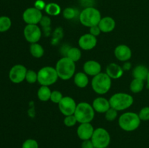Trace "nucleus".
<instances>
[{"label": "nucleus", "mask_w": 149, "mask_h": 148, "mask_svg": "<svg viewBox=\"0 0 149 148\" xmlns=\"http://www.w3.org/2000/svg\"><path fill=\"white\" fill-rule=\"evenodd\" d=\"M102 67L100 62L95 60H88L84 62L83 65L84 72L90 76H95L101 73Z\"/></svg>", "instance_id": "dca6fc26"}, {"label": "nucleus", "mask_w": 149, "mask_h": 148, "mask_svg": "<svg viewBox=\"0 0 149 148\" xmlns=\"http://www.w3.org/2000/svg\"><path fill=\"white\" fill-rule=\"evenodd\" d=\"M145 81L142 80L134 78L130 83V89L134 94H138V93L141 92L143 90L144 86H145Z\"/></svg>", "instance_id": "a878e982"}, {"label": "nucleus", "mask_w": 149, "mask_h": 148, "mask_svg": "<svg viewBox=\"0 0 149 148\" xmlns=\"http://www.w3.org/2000/svg\"><path fill=\"white\" fill-rule=\"evenodd\" d=\"M39 24L44 28H49L51 25V19L49 16H42V19H41Z\"/></svg>", "instance_id": "f704fd0d"}, {"label": "nucleus", "mask_w": 149, "mask_h": 148, "mask_svg": "<svg viewBox=\"0 0 149 148\" xmlns=\"http://www.w3.org/2000/svg\"><path fill=\"white\" fill-rule=\"evenodd\" d=\"M69 58L73 62H76L79 60L81 57V51L79 48L70 47L65 52V56Z\"/></svg>", "instance_id": "5701e85b"}, {"label": "nucleus", "mask_w": 149, "mask_h": 148, "mask_svg": "<svg viewBox=\"0 0 149 148\" xmlns=\"http://www.w3.org/2000/svg\"><path fill=\"white\" fill-rule=\"evenodd\" d=\"M97 26L103 33H110L116 28V21L113 17L106 16L102 17Z\"/></svg>", "instance_id": "a211bd4d"}, {"label": "nucleus", "mask_w": 149, "mask_h": 148, "mask_svg": "<svg viewBox=\"0 0 149 148\" xmlns=\"http://www.w3.org/2000/svg\"><path fill=\"white\" fill-rule=\"evenodd\" d=\"M74 82L75 85L79 88H85L89 84L88 75L84 72L77 73L74 76Z\"/></svg>", "instance_id": "412c9836"}, {"label": "nucleus", "mask_w": 149, "mask_h": 148, "mask_svg": "<svg viewBox=\"0 0 149 148\" xmlns=\"http://www.w3.org/2000/svg\"><path fill=\"white\" fill-rule=\"evenodd\" d=\"M141 120L138 113L133 112H127L119 118L118 123L122 130L125 131H133L138 129L141 125Z\"/></svg>", "instance_id": "7ed1b4c3"}, {"label": "nucleus", "mask_w": 149, "mask_h": 148, "mask_svg": "<svg viewBox=\"0 0 149 148\" xmlns=\"http://www.w3.org/2000/svg\"><path fill=\"white\" fill-rule=\"evenodd\" d=\"M101 33V30H100V28L98 27V26H95L93 27L90 28V34L93 35L94 36L97 37V36L100 34Z\"/></svg>", "instance_id": "e433bc0d"}, {"label": "nucleus", "mask_w": 149, "mask_h": 148, "mask_svg": "<svg viewBox=\"0 0 149 148\" xmlns=\"http://www.w3.org/2000/svg\"><path fill=\"white\" fill-rule=\"evenodd\" d=\"M42 12L41 10L33 7H29L23 13V20L27 25H37L42 19Z\"/></svg>", "instance_id": "9b49d317"}, {"label": "nucleus", "mask_w": 149, "mask_h": 148, "mask_svg": "<svg viewBox=\"0 0 149 148\" xmlns=\"http://www.w3.org/2000/svg\"><path fill=\"white\" fill-rule=\"evenodd\" d=\"M27 68L23 65L17 64L11 68L9 72V78L14 84H20L26 80Z\"/></svg>", "instance_id": "9d476101"}, {"label": "nucleus", "mask_w": 149, "mask_h": 148, "mask_svg": "<svg viewBox=\"0 0 149 148\" xmlns=\"http://www.w3.org/2000/svg\"><path fill=\"white\" fill-rule=\"evenodd\" d=\"M95 110L90 103L81 102L77 104L74 115L79 123H91L95 118Z\"/></svg>", "instance_id": "423d86ee"}, {"label": "nucleus", "mask_w": 149, "mask_h": 148, "mask_svg": "<svg viewBox=\"0 0 149 148\" xmlns=\"http://www.w3.org/2000/svg\"><path fill=\"white\" fill-rule=\"evenodd\" d=\"M149 72V69L144 65H138L133 68L132 71V76L134 78L146 81L147 76Z\"/></svg>", "instance_id": "aec40b11"}, {"label": "nucleus", "mask_w": 149, "mask_h": 148, "mask_svg": "<svg viewBox=\"0 0 149 148\" xmlns=\"http://www.w3.org/2000/svg\"><path fill=\"white\" fill-rule=\"evenodd\" d=\"M131 68H132V63L131 62H130L129 61L124 62L123 65H122V69L124 70V71H130Z\"/></svg>", "instance_id": "58836bf2"}, {"label": "nucleus", "mask_w": 149, "mask_h": 148, "mask_svg": "<svg viewBox=\"0 0 149 148\" xmlns=\"http://www.w3.org/2000/svg\"><path fill=\"white\" fill-rule=\"evenodd\" d=\"M92 105L95 111L99 113H105L111 107L109 100L102 97L95 99Z\"/></svg>", "instance_id": "f3484780"}, {"label": "nucleus", "mask_w": 149, "mask_h": 148, "mask_svg": "<svg viewBox=\"0 0 149 148\" xmlns=\"http://www.w3.org/2000/svg\"><path fill=\"white\" fill-rule=\"evenodd\" d=\"M38 82L41 86L52 85L57 82L59 78L55 68L51 66H45L41 68L37 73Z\"/></svg>", "instance_id": "0eeeda50"}, {"label": "nucleus", "mask_w": 149, "mask_h": 148, "mask_svg": "<svg viewBox=\"0 0 149 148\" xmlns=\"http://www.w3.org/2000/svg\"><path fill=\"white\" fill-rule=\"evenodd\" d=\"M132 50L125 44H119L115 48L114 55L118 60L121 62H127L132 57Z\"/></svg>", "instance_id": "2eb2a0df"}, {"label": "nucleus", "mask_w": 149, "mask_h": 148, "mask_svg": "<svg viewBox=\"0 0 149 148\" xmlns=\"http://www.w3.org/2000/svg\"><path fill=\"white\" fill-rule=\"evenodd\" d=\"M23 35L25 39L30 44L38 43L42 37V30L38 25H26Z\"/></svg>", "instance_id": "1a4fd4ad"}, {"label": "nucleus", "mask_w": 149, "mask_h": 148, "mask_svg": "<svg viewBox=\"0 0 149 148\" xmlns=\"http://www.w3.org/2000/svg\"><path fill=\"white\" fill-rule=\"evenodd\" d=\"M95 129L91 123H80L77 130V133L78 137L81 140H88L91 139L94 133Z\"/></svg>", "instance_id": "4468645a"}, {"label": "nucleus", "mask_w": 149, "mask_h": 148, "mask_svg": "<svg viewBox=\"0 0 149 148\" xmlns=\"http://www.w3.org/2000/svg\"><path fill=\"white\" fill-rule=\"evenodd\" d=\"M52 91L47 86H41L37 91V97L40 101L47 102L50 100Z\"/></svg>", "instance_id": "4be33fe9"}, {"label": "nucleus", "mask_w": 149, "mask_h": 148, "mask_svg": "<svg viewBox=\"0 0 149 148\" xmlns=\"http://www.w3.org/2000/svg\"><path fill=\"white\" fill-rule=\"evenodd\" d=\"M63 15V17L67 20H72L77 15V11L76 9L73 7H66L64 9Z\"/></svg>", "instance_id": "cd10ccee"}, {"label": "nucleus", "mask_w": 149, "mask_h": 148, "mask_svg": "<svg viewBox=\"0 0 149 148\" xmlns=\"http://www.w3.org/2000/svg\"><path fill=\"white\" fill-rule=\"evenodd\" d=\"M47 4L43 1V0H36L34 3V7L38 9L39 10L42 11V10H45V7H46Z\"/></svg>", "instance_id": "c9c22d12"}, {"label": "nucleus", "mask_w": 149, "mask_h": 148, "mask_svg": "<svg viewBox=\"0 0 149 148\" xmlns=\"http://www.w3.org/2000/svg\"><path fill=\"white\" fill-rule=\"evenodd\" d=\"M12 26V20L7 16H0V33L7 31Z\"/></svg>", "instance_id": "bb28decb"}, {"label": "nucleus", "mask_w": 149, "mask_h": 148, "mask_svg": "<svg viewBox=\"0 0 149 148\" xmlns=\"http://www.w3.org/2000/svg\"><path fill=\"white\" fill-rule=\"evenodd\" d=\"M29 50H30L31 55L35 58L42 57L45 54V49H44L43 46L39 44V43L31 44Z\"/></svg>", "instance_id": "b1692460"}, {"label": "nucleus", "mask_w": 149, "mask_h": 148, "mask_svg": "<svg viewBox=\"0 0 149 148\" xmlns=\"http://www.w3.org/2000/svg\"><path fill=\"white\" fill-rule=\"evenodd\" d=\"M101 14L97 9L93 7H87L81 10L79 19L81 24L86 27L91 28L97 26L101 20Z\"/></svg>", "instance_id": "f03ea898"}, {"label": "nucleus", "mask_w": 149, "mask_h": 148, "mask_svg": "<svg viewBox=\"0 0 149 148\" xmlns=\"http://www.w3.org/2000/svg\"><path fill=\"white\" fill-rule=\"evenodd\" d=\"M140 118H141V121H148L149 120V107L146 106L140 110L139 113H138Z\"/></svg>", "instance_id": "72a5a7b5"}, {"label": "nucleus", "mask_w": 149, "mask_h": 148, "mask_svg": "<svg viewBox=\"0 0 149 148\" xmlns=\"http://www.w3.org/2000/svg\"><path fill=\"white\" fill-rule=\"evenodd\" d=\"M111 78L106 73H100L93 78L91 82L93 91L97 94L103 95L109 91L111 87Z\"/></svg>", "instance_id": "39448f33"}, {"label": "nucleus", "mask_w": 149, "mask_h": 148, "mask_svg": "<svg viewBox=\"0 0 149 148\" xmlns=\"http://www.w3.org/2000/svg\"><path fill=\"white\" fill-rule=\"evenodd\" d=\"M22 148H39V143L33 139H28L23 142Z\"/></svg>", "instance_id": "2f4dec72"}, {"label": "nucleus", "mask_w": 149, "mask_h": 148, "mask_svg": "<svg viewBox=\"0 0 149 148\" xmlns=\"http://www.w3.org/2000/svg\"><path fill=\"white\" fill-rule=\"evenodd\" d=\"M63 123L65 124V126L67 127H73V126H75L77 124V118H76L75 115H68L65 116V118H64Z\"/></svg>", "instance_id": "473e14b6"}, {"label": "nucleus", "mask_w": 149, "mask_h": 148, "mask_svg": "<svg viewBox=\"0 0 149 148\" xmlns=\"http://www.w3.org/2000/svg\"><path fill=\"white\" fill-rule=\"evenodd\" d=\"M97 43V38L93 35L89 33H84L82 36H80L78 41L79 46L81 48V49L85 51L91 50L94 49L96 46Z\"/></svg>", "instance_id": "ddd939ff"}, {"label": "nucleus", "mask_w": 149, "mask_h": 148, "mask_svg": "<svg viewBox=\"0 0 149 148\" xmlns=\"http://www.w3.org/2000/svg\"><path fill=\"white\" fill-rule=\"evenodd\" d=\"M106 73L111 79H119L123 75L124 70L122 67L118 64L112 62L107 66L106 70Z\"/></svg>", "instance_id": "6ab92c4d"}, {"label": "nucleus", "mask_w": 149, "mask_h": 148, "mask_svg": "<svg viewBox=\"0 0 149 148\" xmlns=\"http://www.w3.org/2000/svg\"><path fill=\"white\" fill-rule=\"evenodd\" d=\"M45 12L49 16H57L61 12V8L59 4L55 2H50L47 4L45 8Z\"/></svg>", "instance_id": "393cba45"}, {"label": "nucleus", "mask_w": 149, "mask_h": 148, "mask_svg": "<svg viewBox=\"0 0 149 148\" xmlns=\"http://www.w3.org/2000/svg\"><path fill=\"white\" fill-rule=\"evenodd\" d=\"M91 141L95 148L109 147L111 142L110 133L104 128H97L95 129Z\"/></svg>", "instance_id": "6e6552de"}, {"label": "nucleus", "mask_w": 149, "mask_h": 148, "mask_svg": "<svg viewBox=\"0 0 149 148\" xmlns=\"http://www.w3.org/2000/svg\"><path fill=\"white\" fill-rule=\"evenodd\" d=\"M55 69L59 78L67 81L75 75L76 64L67 57H63L57 62Z\"/></svg>", "instance_id": "f257e3e1"}, {"label": "nucleus", "mask_w": 149, "mask_h": 148, "mask_svg": "<svg viewBox=\"0 0 149 148\" xmlns=\"http://www.w3.org/2000/svg\"><path fill=\"white\" fill-rule=\"evenodd\" d=\"M111 107L117 111H122L133 104L134 99L132 95L125 92H118L113 94L109 99Z\"/></svg>", "instance_id": "20e7f679"}, {"label": "nucleus", "mask_w": 149, "mask_h": 148, "mask_svg": "<svg viewBox=\"0 0 149 148\" xmlns=\"http://www.w3.org/2000/svg\"><path fill=\"white\" fill-rule=\"evenodd\" d=\"M81 148H95L92 142L91 139L83 141L81 143Z\"/></svg>", "instance_id": "4c0bfd02"}, {"label": "nucleus", "mask_w": 149, "mask_h": 148, "mask_svg": "<svg viewBox=\"0 0 149 148\" xmlns=\"http://www.w3.org/2000/svg\"><path fill=\"white\" fill-rule=\"evenodd\" d=\"M26 81L29 84H34L38 81V74L33 70H28L26 75Z\"/></svg>", "instance_id": "c85d7f7f"}, {"label": "nucleus", "mask_w": 149, "mask_h": 148, "mask_svg": "<svg viewBox=\"0 0 149 148\" xmlns=\"http://www.w3.org/2000/svg\"><path fill=\"white\" fill-rule=\"evenodd\" d=\"M106 148H109V147H106Z\"/></svg>", "instance_id": "a19ab883"}, {"label": "nucleus", "mask_w": 149, "mask_h": 148, "mask_svg": "<svg viewBox=\"0 0 149 148\" xmlns=\"http://www.w3.org/2000/svg\"><path fill=\"white\" fill-rule=\"evenodd\" d=\"M118 115V111L115 109L110 107L107 111L105 113V118L108 121L112 122L115 120V119L117 118Z\"/></svg>", "instance_id": "c756f323"}, {"label": "nucleus", "mask_w": 149, "mask_h": 148, "mask_svg": "<svg viewBox=\"0 0 149 148\" xmlns=\"http://www.w3.org/2000/svg\"><path fill=\"white\" fill-rule=\"evenodd\" d=\"M63 98V94L60 91H58V90H54V91H52V94H51V97H50V100L53 103L58 104Z\"/></svg>", "instance_id": "7c9ffc66"}, {"label": "nucleus", "mask_w": 149, "mask_h": 148, "mask_svg": "<svg viewBox=\"0 0 149 148\" xmlns=\"http://www.w3.org/2000/svg\"><path fill=\"white\" fill-rule=\"evenodd\" d=\"M77 104L76 101L71 97L65 96L61 100L58 104V107L63 115L68 116L74 115L75 113L76 108H77Z\"/></svg>", "instance_id": "f8f14e48"}, {"label": "nucleus", "mask_w": 149, "mask_h": 148, "mask_svg": "<svg viewBox=\"0 0 149 148\" xmlns=\"http://www.w3.org/2000/svg\"><path fill=\"white\" fill-rule=\"evenodd\" d=\"M146 87L148 89H149V72H148V76H147V78H146Z\"/></svg>", "instance_id": "ea45409f"}]
</instances>
